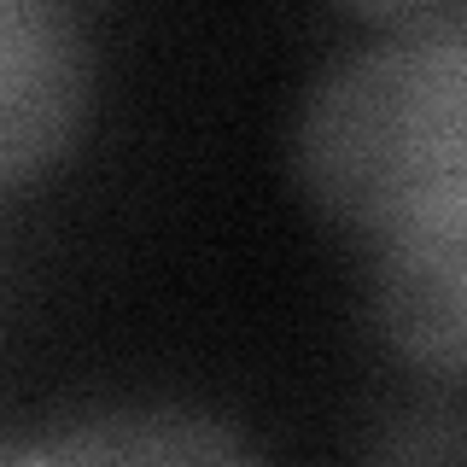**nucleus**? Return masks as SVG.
<instances>
[{"label": "nucleus", "instance_id": "obj_2", "mask_svg": "<svg viewBox=\"0 0 467 467\" xmlns=\"http://www.w3.org/2000/svg\"><path fill=\"white\" fill-rule=\"evenodd\" d=\"M94 106V41L58 0H0V199L77 146Z\"/></svg>", "mask_w": 467, "mask_h": 467}, {"label": "nucleus", "instance_id": "obj_4", "mask_svg": "<svg viewBox=\"0 0 467 467\" xmlns=\"http://www.w3.org/2000/svg\"><path fill=\"white\" fill-rule=\"evenodd\" d=\"M18 467H263L240 427L193 403H117L24 444Z\"/></svg>", "mask_w": 467, "mask_h": 467}, {"label": "nucleus", "instance_id": "obj_3", "mask_svg": "<svg viewBox=\"0 0 467 467\" xmlns=\"http://www.w3.org/2000/svg\"><path fill=\"white\" fill-rule=\"evenodd\" d=\"M374 327L403 368L467 386V204L374 245Z\"/></svg>", "mask_w": 467, "mask_h": 467}, {"label": "nucleus", "instance_id": "obj_5", "mask_svg": "<svg viewBox=\"0 0 467 467\" xmlns=\"http://www.w3.org/2000/svg\"><path fill=\"white\" fill-rule=\"evenodd\" d=\"M362 467H467V409L450 398H409L368 427Z\"/></svg>", "mask_w": 467, "mask_h": 467}, {"label": "nucleus", "instance_id": "obj_1", "mask_svg": "<svg viewBox=\"0 0 467 467\" xmlns=\"http://www.w3.org/2000/svg\"><path fill=\"white\" fill-rule=\"evenodd\" d=\"M374 29L304 94L298 182L379 245L467 204V6H391Z\"/></svg>", "mask_w": 467, "mask_h": 467}, {"label": "nucleus", "instance_id": "obj_6", "mask_svg": "<svg viewBox=\"0 0 467 467\" xmlns=\"http://www.w3.org/2000/svg\"><path fill=\"white\" fill-rule=\"evenodd\" d=\"M24 462V450L18 444H0V467H18Z\"/></svg>", "mask_w": 467, "mask_h": 467}]
</instances>
